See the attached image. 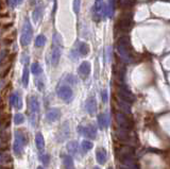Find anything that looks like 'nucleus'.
Masks as SVG:
<instances>
[{
  "label": "nucleus",
  "mask_w": 170,
  "mask_h": 169,
  "mask_svg": "<svg viewBox=\"0 0 170 169\" xmlns=\"http://www.w3.org/2000/svg\"><path fill=\"white\" fill-rule=\"evenodd\" d=\"M85 109L86 111L88 112V114L90 115H94L95 112H96V109H97V102H96V99L93 97L88 98L85 102Z\"/></svg>",
  "instance_id": "14"
},
{
  "label": "nucleus",
  "mask_w": 170,
  "mask_h": 169,
  "mask_svg": "<svg viewBox=\"0 0 170 169\" xmlns=\"http://www.w3.org/2000/svg\"><path fill=\"white\" fill-rule=\"evenodd\" d=\"M57 94L58 97L65 102H70L74 99V92L69 86L67 85H62L57 89Z\"/></svg>",
  "instance_id": "6"
},
{
  "label": "nucleus",
  "mask_w": 170,
  "mask_h": 169,
  "mask_svg": "<svg viewBox=\"0 0 170 169\" xmlns=\"http://www.w3.org/2000/svg\"><path fill=\"white\" fill-rule=\"evenodd\" d=\"M32 36H33V30L31 27L30 21L26 19L24 22L23 29H21V36H20V44L23 46H28L32 41Z\"/></svg>",
  "instance_id": "4"
},
{
  "label": "nucleus",
  "mask_w": 170,
  "mask_h": 169,
  "mask_svg": "<svg viewBox=\"0 0 170 169\" xmlns=\"http://www.w3.org/2000/svg\"><path fill=\"white\" fill-rule=\"evenodd\" d=\"M68 135H69V125H68V122H64L57 134L58 142V143L64 142V140L68 137Z\"/></svg>",
  "instance_id": "9"
},
{
  "label": "nucleus",
  "mask_w": 170,
  "mask_h": 169,
  "mask_svg": "<svg viewBox=\"0 0 170 169\" xmlns=\"http://www.w3.org/2000/svg\"><path fill=\"white\" fill-rule=\"evenodd\" d=\"M98 122L101 129H107L110 125V116L107 113H103L98 116Z\"/></svg>",
  "instance_id": "16"
},
{
  "label": "nucleus",
  "mask_w": 170,
  "mask_h": 169,
  "mask_svg": "<svg viewBox=\"0 0 170 169\" xmlns=\"http://www.w3.org/2000/svg\"><path fill=\"white\" fill-rule=\"evenodd\" d=\"M25 122V116L21 113H17L14 116V123L15 125H21V123Z\"/></svg>",
  "instance_id": "30"
},
{
  "label": "nucleus",
  "mask_w": 170,
  "mask_h": 169,
  "mask_svg": "<svg viewBox=\"0 0 170 169\" xmlns=\"http://www.w3.org/2000/svg\"><path fill=\"white\" fill-rule=\"evenodd\" d=\"M5 56V51H0V61H2Z\"/></svg>",
  "instance_id": "38"
},
{
  "label": "nucleus",
  "mask_w": 170,
  "mask_h": 169,
  "mask_svg": "<svg viewBox=\"0 0 170 169\" xmlns=\"http://www.w3.org/2000/svg\"><path fill=\"white\" fill-rule=\"evenodd\" d=\"M90 69H91V67H90V62H83L82 64L80 65L79 67V72L82 76H88L90 74Z\"/></svg>",
  "instance_id": "19"
},
{
  "label": "nucleus",
  "mask_w": 170,
  "mask_h": 169,
  "mask_svg": "<svg viewBox=\"0 0 170 169\" xmlns=\"http://www.w3.org/2000/svg\"><path fill=\"white\" fill-rule=\"evenodd\" d=\"M80 5L81 0H74V12L76 14H79L80 12Z\"/></svg>",
  "instance_id": "34"
},
{
  "label": "nucleus",
  "mask_w": 170,
  "mask_h": 169,
  "mask_svg": "<svg viewBox=\"0 0 170 169\" xmlns=\"http://www.w3.org/2000/svg\"><path fill=\"white\" fill-rule=\"evenodd\" d=\"M62 159H63V164L65 169H74V161H72L71 156L63 154Z\"/></svg>",
  "instance_id": "21"
},
{
  "label": "nucleus",
  "mask_w": 170,
  "mask_h": 169,
  "mask_svg": "<svg viewBox=\"0 0 170 169\" xmlns=\"http://www.w3.org/2000/svg\"><path fill=\"white\" fill-rule=\"evenodd\" d=\"M77 130L80 132L82 135L88 137V138L95 139L97 135V129L96 127L93 125H86V126H79L77 128Z\"/></svg>",
  "instance_id": "7"
},
{
  "label": "nucleus",
  "mask_w": 170,
  "mask_h": 169,
  "mask_svg": "<svg viewBox=\"0 0 170 169\" xmlns=\"http://www.w3.org/2000/svg\"><path fill=\"white\" fill-rule=\"evenodd\" d=\"M96 157H97V162L99 164H104L105 162L107 161V152L105 149L103 148H99L96 152Z\"/></svg>",
  "instance_id": "15"
},
{
  "label": "nucleus",
  "mask_w": 170,
  "mask_h": 169,
  "mask_svg": "<svg viewBox=\"0 0 170 169\" xmlns=\"http://www.w3.org/2000/svg\"><path fill=\"white\" fill-rule=\"evenodd\" d=\"M108 169H113V168H108Z\"/></svg>",
  "instance_id": "42"
},
{
  "label": "nucleus",
  "mask_w": 170,
  "mask_h": 169,
  "mask_svg": "<svg viewBox=\"0 0 170 169\" xmlns=\"http://www.w3.org/2000/svg\"><path fill=\"white\" fill-rule=\"evenodd\" d=\"M115 117H116V121L120 128L125 129L128 131L133 128V121L122 112H117Z\"/></svg>",
  "instance_id": "5"
},
{
  "label": "nucleus",
  "mask_w": 170,
  "mask_h": 169,
  "mask_svg": "<svg viewBox=\"0 0 170 169\" xmlns=\"http://www.w3.org/2000/svg\"><path fill=\"white\" fill-rule=\"evenodd\" d=\"M79 52L81 55H87L90 53V47H88V45L85 43H81L79 45Z\"/></svg>",
  "instance_id": "26"
},
{
  "label": "nucleus",
  "mask_w": 170,
  "mask_h": 169,
  "mask_svg": "<svg viewBox=\"0 0 170 169\" xmlns=\"http://www.w3.org/2000/svg\"><path fill=\"white\" fill-rule=\"evenodd\" d=\"M133 26V17L132 13L128 12L123 13L119 17V19L116 22V30H119L120 32H128L131 30V28Z\"/></svg>",
  "instance_id": "2"
},
{
  "label": "nucleus",
  "mask_w": 170,
  "mask_h": 169,
  "mask_svg": "<svg viewBox=\"0 0 170 169\" xmlns=\"http://www.w3.org/2000/svg\"><path fill=\"white\" fill-rule=\"evenodd\" d=\"M41 162L44 163V164H49V160H50V156H49V154H44L43 156L41 157Z\"/></svg>",
  "instance_id": "36"
},
{
  "label": "nucleus",
  "mask_w": 170,
  "mask_h": 169,
  "mask_svg": "<svg viewBox=\"0 0 170 169\" xmlns=\"http://www.w3.org/2000/svg\"><path fill=\"white\" fill-rule=\"evenodd\" d=\"M35 143H36V147L40 151H41L45 147V139H44V136L41 133H37L35 136Z\"/></svg>",
  "instance_id": "22"
},
{
  "label": "nucleus",
  "mask_w": 170,
  "mask_h": 169,
  "mask_svg": "<svg viewBox=\"0 0 170 169\" xmlns=\"http://www.w3.org/2000/svg\"><path fill=\"white\" fill-rule=\"evenodd\" d=\"M118 105L120 106L121 111L127 112V113L130 112V103L125 102V101H123V100H119L118 101Z\"/></svg>",
  "instance_id": "32"
},
{
  "label": "nucleus",
  "mask_w": 170,
  "mask_h": 169,
  "mask_svg": "<svg viewBox=\"0 0 170 169\" xmlns=\"http://www.w3.org/2000/svg\"><path fill=\"white\" fill-rule=\"evenodd\" d=\"M31 71L34 76H40L41 74V71H43L40 63H33L31 65Z\"/></svg>",
  "instance_id": "27"
},
{
  "label": "nucleus",
  "mask_w": 170,
  "mask_h": 169,
  "mask_svg": "<svg viewBox=\"0 0 170 169\" xmlns=\"http://www.w3.org/2000/svg\"><path fill=\"white\" fill-rule=\"evenodd\" d=\"M29 102H30L29 106H30V111H31V115H36L40 112V102H38L37 97L32 96V97L30 98Z\"/></svg>",
  "instance_id": "13"
},
{
  "label": "nucleus",
  "mask_w": 170,
  "mask_h": 169,
  "mask_svg": "<svg viewBox=\"0 0 170 169\" xmlns=\"http://www.w3.org/2000/svg\"><path fill=\"white\" fill-rule=\"evenodd\" d=\"M23 85L24 87H27L28 86V83H29V68H28L27 65H25L24 67V71H23Z\"/></svg>",
  "instance_id": "25"
},
{
  "label": "nucleus",
  "mask_w": 170,
  "mask_h": 169,
  "mask_svg": "<svg viewBox=\"0 0 170 169\" xmlns=\"http://www.w3.org/2000/svg\"><path fill=\"white\" fill-rule=\"evenodd\" d=\"M60 58H61V49L58 46H54L52 48L51 51V55H50V61H51L52 66H57L60 62Z\"/></svg>",
  "instance_id": "12"
},
{
  "label": "nucleus",
  "mask_w": 170,
  "mask_h": 169,
  "mask_svg": "<svg viewBox=\"0 0 170 169\" xmlns=\"http://www.w3.org/2000/svg\"><path fill=\"white\" fill-rule=\"evenodd\" d=\"M116 3H117V7H118L119 9L129 10L133 7V5H134L135 1L134 0H117Z\"/></svg>",
  "instance_id": "17"
},
{
  "label": "nucleus",
  "mask_w": 170,
  "mask_h": 169,
  "mask_svg": "<svg viewBox=\"0 0 170 169\" xmlns=\"http://www.w3.org/2000/svg\"><path fill=\"white\" fill-rule=\"evenodd\" d=\"M26 142H27V138H26V135L24 134V132L20 131V130L16 131L15 132V138H14L13 150H14V153H15L17 156L23 154Z\"/></svg>",
  "instance_id": "3"
},
{
  "label": "nucleus",
  "mask_w": 170,
  "mask_h": 169,
  "mask_svg": "<svg viewBox=\"0 0 170 169\" xmlns=\"http://www.w3.org/2000/svg\"><path fill=\"white\" fill-rule=\"evenodd\" d=\"M61 116V111L57 108H52L48 110L46 114V118L49 122H53V121H57V120L60 118Z\"/></svg>",
  "instance_id": "11"
},
{
  "label": "nucleus",
  "mask_w": 170,
  "mask_h": 169,
  "mask_svg": "<svg viewBox=\"0 0 170 169\" xmlns=\"http://www.w3.org/2000/svg\"><path fill=\"white\" fill-rule=\"evenodd\" d=\"M1 85H2V82H1V81H0V87H1Z\"/></svg>",
  "instance_id": "40"
},
{
  "label": "nucleus",
  "mask_w": 170,
  "mask_h": 169,
  "mask_svg": "<svg viewBox=\"0 0 170 169\" xmlns=\"http://www.w3.org/2000/svg\"><path fill=\"white\" fill-rule=\"evenodd\" d=\"M116 136L118 137L119 139L127 140V139H129V131L125 130V129L119 128L116 130Z\"/></svg>",
  "instance_id": "23"
},
{
  "label": "nucleus",
  "mask_w": 170,
  "mask_h": 169,
  "mask_svg": "<svg viewBox=\"0 0 170 169\" xmlns=\"http://www.w3.org/2000/svg\"><path fill=\"white\" fill-rule=\"evenodd\" d=\"M67 150L71 155H78V153H79V144L76 140H71L67 145Z\"/></svg>",
  "instance_id": "18"
},
{
  "label": "nucleus",
  "mask_w": 170,
  "mask_h": 169,
  "mask_svg": "<svg viewBox=\"0 0 170 169\" xmlns=\"http://www.w3.org/2000/svg\"><path fill=\"white\" fill-rule=\"evenodd\" d=\"M21 1H23V0H9V4L12 8H14V7H16L17 4L20 3Z\"/></svg>",
  "instance_id": "37"
},
{
  "label": "nucleus",
  "mask_w": 170,
  "mask_h": 169,
  "mask_svg": "<svg viewBox=\"0 0 170 169\" xmlns=\"http://www.w3.org/2000/svg\"><path fill=\"white\" fill-rule=\"evenodd\" d=\"M93 143L91 142H90V140H83L82 142V146H81V147H82V150L84 151V152H88L90 150L91 148H93Z\"/></svg>",
  "instance_id": "29"
},
{
  "label": "nucleus",
  "mask_w": 170,
  "mask_h": 169,
  "mask_svg": "<svg viewBox=\"0 0 170 169\" xmlns=\"http://www.w3.org/2000/svg\"><path fill=\"white\" fill-rule=\"evenodd\" d=\"M10 103L15 108L16 110L23 109V100H21V96L18 93H14L10 97Z\"/></svg>",
  "instance_id": "10"
},
{
  "label": "nucleus",
  "mask_w": 170,
  "mask_h": 169,
  "mask_svg": "<svg viewBox=\"0 0 170 169\" xmlns=\"http://www.w3.org/2000/svg\"><path fill=\"white\" fill-rule=\"evenodd\" d=\"M101 98H102V101L104 103L107 102V89H103V91L101 92Z\"/></svg>",
  "instance_id": "35"
},
{
  "label": "nucleus",
  "mask_w": 170,
  "mask_h": 169,
  "mask_svg": "<svg viewBox=\"0 0 170 169\" xmlns=\"http://www.w3.org/2000/svg\"><path fill=\"white\" fill-rule=\"evenodd\" d=\"M115 4H116V0H108L107 5H105V9H107V16H108V17H112L114 15Z\"/></svg>",
  "instance_id": "20"
},
{
  "label": "nucleus",
  "mask_w": 170,
  "mask_h": 169,
  "mask_svg": "<svg viewBox=\"0 0 170 169\" xmlns=\"http://www.w3.org/2000/svg\"><path fill=\"white\" fill-rule=\"evenodd\" d=\"M103 0H96L94 4V13L96 16L102 15V9H103Z\"/></svg>",
  "instance_id": "24"
},
{
  "label": "nucleus",
  "mask_w": 170,
  "mask_h": 169,
  "mask_svg": "<svg viewBox=\"0 0 170 169\" xmlns=\"http://www.w3.org/2000/svg\"><path fill=\"white\" fill-rule=\"evenodd\" d=\"M118 96L120 98V100H123L128 103H131L134 101V96L129 91L128 87H125V85H120L118 87Z\"/></svg>",
  "instance_id": "8"
},
{
  "label": "nucleus",
  "mask_w": 170,
  "mask_h": 169,
  "mask_svg": "<svg viewBox=\"0 0 170 169\" xmlns=\"http://www.w3.org/2000/svg\"><path fill=\"white\" fill-rule=\"evenodd\" d=\"M46 44V37L44 35H38L35 38V46L36 47H43Z\"/></svg>",
  "instance_id": "31"
},
{
  "label": "nucleus",
  "mask_w": 170,
  "mask_h": 169,
  "mask_svg": "<svg viewBox=\"0 0 170 169\" xmlns=\"http://www.w3.org/2000/svg\"><path fill=\"white\" fill-rule=\"evenodd\" d=\"M11 162V157L7 153H2L0 152V164H7Z\"/></svg>",
  "instance_id": "33"
},
{
  "label": "nucleus",
  "mask_w": 170,
  "mask_h": 169,
  "mask_svg": "<svg viewBox=\"0 0 170 169\" xmlns=\"http://www.w3.org/2000/svg\"><path fill=\"white\" fill-rule=\"evenodd\" d=\"M37 169H44L43 167H41V166H40V167H37Z\"/></svg>",
  "instance_id": "39"
},
{
  "label": "nucleus",
  "mask_w": 170,
  "mask_h": 169,
  "mask_svg": "<svg viewBox=\"0 0 170 169\" xmlns=\"http://www.w3.org/2000/svg\"><path fill=\"white\" fill-rule=\"evenodd\" d=\"M117 52L120 59L125 63H132L134 61V56L132 53L129 36H120L117 42Z\"/></svg>",
  "instance_id": "1"
},
{
  "label": "nucleus",
  "mask_w": 170,
  "mask_h": 169,
  "mask_svg": "<svg viewBox=\"0 0 170 169\" xmlns=\"http://www.w3.org/2000/svg\"><path fill=\"white\" fill-rule=\"evenodd\" d=\"M41 14H43V8L41 7H37L35 8L34 12H33V19H34L35 22H37L41 17Z\"/></svg>",
  "instance_id": "28"
},
{
  "label": "nucleus",
  "mask_w": 170,
  "mask_h": 169,
  "mask_svg": "<svg viewBox=\"0 0 170 169\" xmlns=\"http://www.w3.org/2000/svg\"><path fill=\"white\" fill-rule=\"evenodd\" d=\"M94 169H100V168H98V167H95Z\"/></svg>",
  "instance_id": "41"
}]
</instances>
